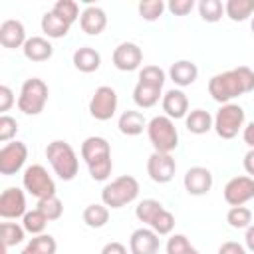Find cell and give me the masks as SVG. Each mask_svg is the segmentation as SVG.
Wrapping results in <instances>:
<instances>
[{
  "label": "cell",
  "mask_w": 254,
  "mask_h": 254,
  "mask_svg": "<svg viewBox=\"0 0 254 254\" xmlns=\"http://www.w3.org/2000/svg\"><path fill=\"white\" fill-rule=\"evenodd\" d=\"M250 91H254V69H250L248 65L216 73L208 81V93L220 105L232 103L234 97H240Z\"/></svg>",
  "instance_id": "6da1fadb"
},
{
  "label": "cell",
  "mask_w": 254,
  "mask_h": 254,
  "mask_svg": "<svg viewBox=\"0 0 254 254\" xmlns=\"http://www.w3.org/2000/svg\"><path fill=\"white\" fill-rule=\"evenodd\" d=\"M81 159L85 161L93 181H107L113 169L111 147L105 137H87L81 143Z\"/></svg>",
  "instance_id": "7a4b0ae2"
},
{
  "label": "cell",
  "mask_w": 254,
  "mask_h": 254,
  "mask_svg": "<svg viewBox=\"0 0 254 254\" xmlns=\"http://www.w3.org/2000/svg\"><path fill=\"white\" fill-rule=\"evenodd\" d=\"M46 159L52 165L54 173L62 179V181H73L77 171H79V159L73 151V147L67 141L56 139L52 143H48L46 147Z\"/></svg>",
  "instance_id": "3957f363"
},
{
  "label": "cell",
  "mask_w": 254,
  "mask_h": 254,
  "mask_svg": "<svg viewBox=\"0 0 254 254\" xmlns=\"http://www.w3.org/2000/svg\"><path fill=\"white\" fill-rule=\"evenodd\" d=\"M139 196V181L131 175H121L107 183L101 190V202L107 208H123Z\"/></svg>",
  "instance_id": "277c9868"
},
{
  "label": "cell",
  "mask_w": 254,
  "mask_h": 254,
  "mask_svg": "<svg viewBox=\"0 0 254 254\" xmlns=\"http://www.w3.org/2000/svg\"><path fill=\"white\" fill-rule=\"evenodd\" d=\"M147 137L153 149L159 153H171L179 147V131L175 121L167 115H155L147 123Z\"/></svg>",
  "instance_id": "5b68a950"
},
{
  "label": "cell",
  "mask_w": 254,
  "mask_h": 254,
  "mask_svg": "<svg viewBox=\"0 0 254 254\" xmlns=\"http://www.w3.org/2000/svg\"><path fill=\"white\" fill-rule=\"evenodd\" d=\"M48 85L40 77H30L22 83L18 95V109L24 115H38L48 103Z\"/></svg>",
  "instance_id": "8992f818"
},
{
  "label": "cell",
  "mask_w": 254,
  "mask_h": 254,
  "mask_svg": "<svg viewBox=\"0 0 254 254\" xmlns=\"http://www.w3.org/2000/svg\"><path fill=\"white\" fill-rule=\"evenodd\" d=\"M246 113L238 103H224L214 115V131L220 139H234L244 129Z\"/></svg>",
  "instance_id": "52a82bcc"
},
{
  "label": "cell",
  "mask_w": 254,
  "mask_h": 254,
  "mask_svg": "<svg viewBox=\"0 0 254 254\" xmlns=\"http://www.w3.org/2000/svg\"><path fill=\"white\" fill-rule=\"evenodd\" d=\"M22 185L38 200L56 194V183H54L52 175L46 171V167H42V165H30V167H26L24 169V175H22Z\"/></svg>",
  "instance_id": "ba28073f"
},
{
  "label": "cell",
  "mask_w": 254,
  "mask_h": 254,
  "mask_svg": "<svg viewBox=\"0 0 254 254\" xmlns=\"http://www.w3.org/2000/svg\"><path fill=\"white\" fill-rule=\"evenodd\" d=\"M117 111V93L109 85H101L89 99V113L97 121H109Z\"/></svg>",
  "instance_id": "9c48e42d"
},
{
  "label": "cell",
  "mask_w": 254,
  "mask_h": 254,
  "mask_svg": "<svg viewBox=\"0 0 254 254\" xmlns=\"http://www.w3.org/2000/svg\"><path fill=\"white\" fill-rule=\"evenodd\" d=\"M28 159V147L22 141H10L0 149V173L10 177L22 171Z\"/></svg>",
  "instance_id": "30bf717a"
},
{
  "label": "cell",
  "mask_w": 254,
  "mask_h": 254,
  "mask_svg": "<svg viewBox=\"0 0 254 254\" xmlns=\"http://www.w3.org/2000/svg\"><path fill=\"white\" fill-rule=\"evenodd\" d=\"M175 171H177V163H175L171 153L153 151L149 155V159H147V175H149V179L153 183L165 185V183L173 181Z\"/></svg>",
  "instance_id": "8fae6325"
},
{
  "label": "cell",
  "mask_w": 254,
  "mask_h": 254,
  "mask_svg": "<svg viewBox=\"0 0 254 254\" xmlns=\"http://www.w3.org/2000/svg\"><path fill=\"white\" fill-rule=\"evenodd\" d=\"M254 198V179L248 175L232 177L224 185V200L230 206H244L248 200Z\"/></svg>",
  "instance_id": "7c38bea8"
},
{
  "label": "cell",
  "mask_w": 254,
  "mask_h": 254,
  "mask_svg": "<svg viewBox=\"0 0 254 254\" xmlns=\"http://www.w3.org/2000/svg\"><path fill=\"white\" fill-rule=\"evenodd\" d=\"M26 210V194L18 187H8L0 194V216L4 220H14L24 216Z\"/></svg>",
  "instance_id": "4fadbf2b"
},
{
  "label": "cell",
  "mask_w": 254,
  "mask_h": 254,
  "mask_svg": "<svg viewBox=\"0 0 254 254\" xmlns=\"http://www.w3.org/2000/svg\"><path fill=\"white\" fill-rule=\"evenodd\" d=\"M113 65L119 71H135L141 67L143 62V52L135 42H121L115 50H113Z\"/></svg>",
  "instance_id": "5bb4252c"
},
{
  "label": "cell",
  "mask_w": 254,
  "mask_h": 254,
  "mask_svg": "<svg viewBox=\"0 0 254 254\" xmlns=\"http://www.w3.org/2000/svg\"><path fill=\"white\" fill-rule=\"evenodd\" d=\"M185 190L192 196H202L212 189V173L206 167H190L183 179Z\"/></svg>",
  "instance_id": "9a60e30c"
},
{
  "label": "cell",
  "mask_w": 254,
  "mask_h": 254,
  "mask_svg": "<svg viewBox=\"0 0 254 254\" xmlns=\"http://www.w3.org/2000/svg\"><path fill=\"white\" fill-rule=\"evenodd\" d=\"M131 254H157L159 252V234L151 228H137L129 238Z\"/></svg>",
  "instance_id": "2e32d148"
},
{
  "label": "cell",
  "mask_w": 254,
  "mask_h": 254,
  "mask_svg": "<svg viewBox=\"0 0 254 254\" xmlns=\"http://www.w3.org/2000/svg\"><path fill=\"white\" fill-rule=\"evenodd\" d=\"M163 111L167 117H171L173 121L175 119H183L189 115V97L185 95L183 89H169L165 95H163Z\"/></svg>",
  "instance_id": "e0dca14e"
},
{
  "label": "cell",
  "mask_w": 254,
  "mask_h": 254,
  "mask_svg": "<svg viewBox=\"0 0 254 254\" xmlns=\"http://www.w3.org/2000/svg\"><path fill=\"white\" fill-rule=\"evenodd\" d=\"M26 28L20 20H4L0 24V44L8 50L24 48L26 44Z\"/></svg>",
  "instance_id": "ac0fdd59"
},
{
  "label": "cell",
  "mask_w": 254,
  "mask_h": 254,
  "mask_svg": "<svg viewBox=\"0 0 254 254\" xmlns=\"http://www.w3.org/2000/svg\"><path fill=\"white\" fill-rule=\"evenodd\" d=\"M79 26L85 34L89 36H97L105 30L107 26V14L103 8L99 6H85L81 16H79Z\"/></svg>",
  "instance_id": "d6986e66"
},
{
  "label": "cell",
  "mask_w": 254,
  "mask_h": 254,
  "mask_svg": "<svg viewBox=\"0 0 254 254\" xmlns=\"http://www.w3.org/2000/svg\"><path fill=\"white\" fill-rule=\"evenodd\" d=\"M169 77L175 85L179 87H187V85H192L198 77V67L194 62L190 60H179L175 62L171 67H169Z\"/></svg>",
  "instance_id": "ffe728a7"
},
{
  "label": "cell",
  "mask_w": 254,
  "mask_h": 254,
  "mask_svg": "<svg viewBox=\"0 0 254 254\" xmlns=\"http://www.w3.org/2000/svg\"><path fill=\"white\" fill-rule=\"evenodd\" d=\"M22 52H24L26 60H30V62H46L54 56V46L50 44L48 38L32 36V38L26 40Z\"/></svg>",
  "instance_id": "44dd1931"
},
{
  "label": "cell",
  "mask_w": 254,
  "mask_h": 254,
  "mask_svg": "<svg viewBox=\"0 0 254 254\" xmlns=\"http://www.w3.org/2000/svg\"><path fill=\"white\" fill-rule=\"evenodd\" d=\"M117 127L123 135L127 137H135V135H141L145 129H147V121L143 117L141 111H135V109H127L119 115V121H117Z\"/></svg>",
  "instance_id": "7402d4cb"
},
{
  "label": "cell",
  "mask_w": 254,
  "mask_h": 254,
  "mask_svg": "<svg viewBox=\"0 0 254 254\" xmlns=\"http://www.w3.org/2000/svg\"><path fill=\"white\" fill-rule=\"evenodd\" d=\"M73 65H75V69H79L83 73H93L101 65V56L97 50H93L89 46L77 48L73 52Z\"/></svg>",
  "instance_id": "603a6c76"
},
{
  "label": "cell",
  "mask_w": 254,
  "mask_h": 254,
  "mask_svg": "<svg viewBox=\"0 0 254 254\" xmlns=\"http://www.w3.org/2000/svg\"><path fill=\"white\" fill-rule=\"evenodd\" d=\"M185 125H187V129L190 131V133H194V135H204V133H208L212 127H214V117L206 111V109H192V111H189V115L185 117Z\"/></svg>",
  "instance_id": "cb8c5ba5"
},
{
  "label": "cell",
  "mask_w": 254,
  "mask_h": 254,
  "mask_svg": "<svg viewBox=\"0 0 254 254\" xmlns=\"http://www.w3.org/2000/svg\"><path fill=\"white\" fill-rule=\"evenodd\" d=\"M40 26H42V32L48 36V38H54V40H58V38H64L67 32H69V24H65L62 18H58L52 10L50 12H46L44 16H42V22H40Z\"/></svg>",
  "instance_id": "d4e9b609"
},
{
  "label": "cell",
  "mask_w": 254,
  "mask_h": 254,
  "mask_svg": "<svg viewBox=\"0 0 254 254\" xmlns=\"http://www.w3.org/2000/svg\"><path fill=\"white\" fill-rule=\"evenodd\" d=\"M224 14L232 22H244L254 14V0H228L224 4Z\"/></svg>",
  "instance_id": "484cf974"
},
{
  "label": "cell",
  "mask_w": 254,
  "mask_h": 254,
  "mask_svg": "<svg viewBox=\"0 0 254 254\" xmlns=\"http://www.w3.org/2000/svg\"><path fill=\"white\" fill-rule=\"evenodd\" d=\"M161 97H163V95H161V89L143 85V83H139V81H137V85H135V89H133V101H135V105L141 107V109H149V107L157 105Z\"/></svg>",
  "instance_id": "4316f807"
},
{
  "label": "cell",
  "mask_w": 254,
  "mask_h": 254,
  "mask_svg": "<svg viewBox=\"0 0 254 254\" xmlns=\"http://www.w3.org/2000/svg\"><path fill=\"white\" fill-rule=\"evenodd\" d=\"M83 222L89 226V228H101L109 222V208L101 202H93V204H87L85 210H83Z\"/></svg>",
  "instance_id": "83f0119b"
},
{
  "label": "cell",
  "mask_w": 254,
  "mask_h": 254,
  "mask_svg": "<svg viewBox=\"0 0 254 254\" xmlns=\"http://www.w3.org/2000/svg\"><path fill=\"white\" fill-rule=\"evenodd\" d=\"M165 81H167V73L159 65H145L139 69V83H143V85L163 89Z\"/></svg>",
  "instance_id": "f1b7e54d"
},
{
  "label": "cell",
  "mask_w": 254,
  "mask_h": 254,
  "mask_svg": "<svg viewBox=\"0 0 254 254\" xmlns=\"http://www.w3.org/2000/svg\"><path fill=\"white\" fill-rule=\"evenodd\" d=\"M24 234H26V230H24V226L18 224V222H2V226H0L2 246H4L6 250L12 248V246H16V244H20V242L24 240Z\"/></svg>",
  "instance_id": "f546056e"
},
{
  "label": "cell",
  "mask_w": 254,
  "mask_h": 254,
  "mask_svg": "<svg viewBox=\"0 0 254 254\" xmlns=\"http://www.w3.org/2000/svg\"><path fill=\"white\" fill-rule=\"evenodd\" d=\"M165 206L159 202V200H155V198H145V200H141L139 204H137V208H135V216H137V220L139 222H143V224H151L153 222V218L163 210Z\"/></svg>",
  "instance_id": "4dcf8cb0"
},
{
  "label": "cell",
  "mask_w": 254,
  "mask_h": 254,
  "mask_svg": "<svg viewBox=\"0 0 254 254\" xmlns=\"http://www.w3.org/2000/svg\"><path fill=\"white\" fill-rule=\"evenodd\" d=\"M50 220L38 210V208H34V210H28L24 216H22V226H24V230L26 232H30V234H34V236H38V234H44V230H46V224H48Z\"/></svg>",
  "instance_id": "1f68e13d"
},
{
  "label": "cell",
  "mask_w": 254,
  "mask_h": 254,
  "mask_svg": "<svg viewBox=\"0 0 254 254\" xmlns=\"http://www.w3.org/2000/svg\"><path fill=\"white\" fill-rule=\"evenodd\" d=\"M196 8H198L200 18L204 22H210V24L218 22L222 18V14H224V4L220 0H200L196 4Z\"/></svg>",
  "instance_id": "d6a6232c"
},
{
  "label": "cell",
  "mask_w": 254,
  "mask_h": 254,
  "mask_svg": "<svg viewBox=\"0 0 254 254\" xmlns=\"http://www.w3.org/2000/svg\"><path fill=\"white\" fill-rule=\"evenodd\" d=\"M52 12H54L58 18H62L65 24H69V26L81 16V14H79V6H77V2H73V0H58V2L54 4Z\"/></svg>",
  "instance_id": "836d02e7"
},
{
  "label": "cell",
  "mask_w": 254,
  "mask_h": 254,
  "mask_svg": "<svg viewBox=\"0 0 254 254\" xmlns=\"http://www.w3.org/2000/svg\"><path fill=\"white\" fill-rule=\"evenodd\" d=\"M226 222L236 228V230H246L252 224V210L246 206H230L228 214H226Z\"/></svg>",
  "instance_id": "e575fe53"
},
{
  "label": "cell",
  "mask_w": 254,
  "mask_h": 254,
  "mask_svg": "<svg viewBox=\"0 0 254 254\" xmlns=\"http://www.w3.org/2000/svg\"><path fill=\"white\" fill-rule=\"evenodd\" d=\"M36 208H38L50 222L62 218V214H64V202H62L56 194H54V196H48V198H40Z\"/></svg>",
  "instance_id": "d590c367"
},
{
  "label": "cell",
  "mask_w": 254,
  "mask_h": 254,
  "mask_svg": "<svg viewBox=\"0 0 254 254\" xmlns=\"http://www.w3.org/2000/svg\"><path fill=\"white\" fill-rule=\"evenodd\" d=\"M165 8H167V4L163 0H143V2H139V14L147 22L159 20L163 16Z\"/></svg>",
  "instance_id": "8d00e7d4"
},
{
  "label": "cell",
  "mask_w": 254,
  "mask_h": 254,
  "mask_svg": "<svg viewBox=\"0 0 254 254\" xmlns=\"http://www.w3.org/2000/svg\"><path fill=\"white\" fill-rule=\"evenodd\" d=\"M149 228H151V230H155L159 236L171 234V232H173V228H175V216H173L167 208H163V210L153 218V222L149 224Z\"/></svg>",
  "instance_id": "74e56055"
},
{
  "label": "cell",
  "mask_w": 254,
  "mask_h": 254,
  "mask_svg": "<svg viewBox=\"0 0 254 254\" xmlns=\"http://www.w3.org/2000/svg\"><path fill=\"white\" fill-rule=\"evenodd\" d=\"M16 133H18V121L10 115H2L0 117V141L10 143Z\"/></svg>",
  "instance_id": "f35d334b"
},
{
  "label": "cell",
  "mask_w": 254,
  "mask_h": 254,
  "mask_svg": "<svg viewBox=\"0 0 254 254\" xmlns=\"http://www.w3.org/2000/svg\"><path fill=\"white\" fill-rule=\"evenodd\" d=\"M190 248V242L185 234H173L167 240V254H185Z\"/></svg>",
  "instance_id": "ab89813d"
},
{
  "label": "cell",
  "mask_w": 254,
  "mask_h": 254,
  "mask_svg": "<svg viewBox=\"0 0 254 254\" xmlns=\"http://www.w3.org/2000/svg\"><path fill=\"white\" fill-rule=\"evenodd\" d=\"M30 242H32L38 250H42L44 254H56L58 244H56L54 236H50V234H38V236H34Z\"/></svg>",
  "instance_id": "60d3db41"
},
{
  "label": "cell",
  "mask_w": 254,
  "mask_h": 254,
  "mask_svg": "<svg viewBox=\"0 0 254 254\" xmlns=\"http://www.w3.org/2000/svg\"><path fill=\"white\" fill-rule=\"evenodd\" d=\"M194 8V0H171L167 4V10L173 16H187Z\"/></svg>",
  "instance_id": "b9f144b4"
},
{
  "label": "cell",
  "mask_w": 254,
  "mask_h": 254,
  "mask_svg": "<svg viewBox=\"0 0 254 254\" xmlns=\"http://www.w3.org/2000/svg\"><path fill=\"white\" fill-rule=\"evenodd\" d=\"M14 105V93L8 85H0V111L2 115H6V111Z\"/></svg>",
  "instance_id": "7bdbcfd3"
},
{
  "label": "cell",
  "mask_w": 254,
  "mask_h": 254,
  "mask_svg": "<svg viewBox=\"0 0 254 254\" xmlns=\"http://www.w3.org/2000/svg\"><path fill=\"white\" fill-rule=\"evenodd\" d=\"M218 254H246V248L238 242H224L220 248H218Z\"/></svg>",
  "instance_id": "ee69618b"
},
{
  "label": "cell",
  "mask_w": 254,
  "mask_h": 254,
  "mask_svg": "<svg viewBox=\"0 0 254 254\" xmlns=\"http://www.w3.org/2000/svg\"><path fill=\"white\" fill-rule=\"evenodd\" d=\"M101 254H127V248L121 242H107L101 248Z\"/></svg>",
  "instance_id": "f6af8a7d"
},
{
  "label": "cell",
  "mask_w": 254,
  "mask_h": 254,
  "mask_svg": "<svg viewBox=\"0 0 254 254\" xmlns=\"http://www.w3.org/2000/svg\"><path fill=\"white\" fill-rule=\"evenodd\" d=\"M242 139H244V143H246L250 149H254V121H250L248 125H244V129H242Z\"/></svg>",
  "instance_id": "bcb514c9"
},
{
  "label": "cell",
  "mask_w": 254,
  "mask_h": 254,
  "mask_svg": "<svg viewBox=\"0 0 254 254\" xmlns=\"http://www.w3.org/2000/svg\"><path fill=\"white\" fill-rule=\"evenodd\" d=\"M242 165H244V171L248 173V177H252V179H254V149H250V151L244 155Z\"/></svg>",
  "instance_id": "7dc6e473"
},
{
  "label": "cell",
  "mask_w": 254,
  "mask_h": 254,
  "mask_svg": "<svg viewBox=\"0 0 254 254\" xmlns=\"http://www.w3.org/2000/svg\"><path fill=\"white\" fill-rule=\"evenodd\" d=\"M244 242H246V248H248L250 252H254V224H250V226L246 228Z\"/></svg>",
  "instance_id": "c3c4849f"
},
{
  "label": "cell",
  "mask_w": 254,
  "mask_h": 254,
  "mask_svg": "<svg viewBox=\"0 0 254 254\" xmlns=\"http://www.w3.org/2000/svg\"><path fill=\"white\" fill-rule=\"evenodd\" d=\"M20 254H44V252H42V250H38V248H36V246H34L32 242H28V244L24 246V250H22Z\"/></svg>",
  "instance_id": "681fc988"
},
{
  "label": "cell",
  "mask_w": 254,
  "mask_h": 254,
  "mask_svg": "<svg viewBox=\"0 0 254 254\" xmlns=\"http://www.w3.org/2000/svg\"><path fill=\"white\" fill-rule=\"evenodd\" d=\"M185 254H198V250H196V248H192V246H190V248H189V250H187V252H185Z\"/></svg>",
  "instance_id": "f907efd6"
},
{
  "label": "cell",
  "mask_w": 254,
  "mask_h": 254,
  "mask_svg": "<svg viewBox=\"0 0 254 254\" xmlns=\"http://www.w3.org/2000/svg\"><path fill=\"white\" fill-rule=\"evenodd\" d=\"M250 30H252V34H254V18H252V22H250Z\"/></svg>",
  "instance_id": "816d5d0a"
},
{
  "label": "cell",
  "mask_w": 254,
  "mask_h": 254,
  "mask_svg": "<svg viewBox=\"0 0 254 254\" xmlns=\"http://www.w3.org/2000/svg\"><path fill=\"white\" fill-rule=\"evenodd\" d=\"M2 254H8V252H6V248H4V252H2Z\"/></svg>",
  "instance_id": "f5cc1de1"
}]
</instances>
